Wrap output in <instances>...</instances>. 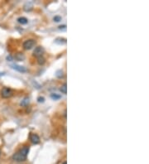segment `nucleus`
Returning <instances> with one entry per match:
<instances>
[{
	"label": "nucleus",
	"mask_w": 149,
	"mask_h": 164,
	"mask_svg": "<svg viewBox=\"0 0 149 164\" xmlns=\"http://www.w3.org/2000/svg\"><path fill=\"white\" fill-rule=\"evenodd\" d=\"M66 89H67V87H66V84H64L63 86L60 88V91H61L63 94H66V92H67Z\"/></svg>",
	"instance_id": "nucleus-9"
},
{
	"label": "nucleus",
	"mask_w": 149,
	"mask_h": 164,
	"mask_svg": "<svg viewBox=\"0 0 149 164\" xmlns=\"http://www.w3.org/2000/svg\"><path fill=\"white\" fill-rule=\"evenodd\" d=\"M44 51L45 50L42 46H37L33 51V55L36 57H40V56H42V54L44 53Z\"/></svg>",
	"instance_id": "nucleus-4"
},
{
	"label": "nucleus",
	"mask_w": 149,
	"mask_h": 164,
	"mask_svg": "<svg viewBox=\"0 0 149 164\" xmlns=\"http://www.w3.org/2000/svg\"><path fill=\"white\" fill-rule=\"evenodd\" d=\"M13 69H15L16 71H18L19 72H26V69L24 66H18V65H13L12 66Z\"/></svg>",
	"instance_id": "nucleus-6"
},
{
	"label": "nucleus",
	"mask_w": 149,
	"mask_h": 164,
	"mask_svg": "<svg viewBox=\"0 0 149 164\" xmlns=\"http://www.w3.org/2000/svg\"><path fill=\"white\" fill-rule=\"evenodd\" d=\"M0 153H1V152H0Z\"/></svg>",
	"instance_id": "nucleus-17"
},
{
	"label": "nucleus",
	"mask_w": 149,
	"mask_h": 164,
	"mask_svg": "<svg viewBox=\"0 0 149 164\" xmlns=\"http://www.w3.org/2000/svg\"><path fill=\"white\" fill-rule=\"evenodd\" d=\"M45 61H46V60H45V58L43 56L38 57V63H39L40 65H43L44 63H45Z\"/></svg>",
	"instance_id": "nucleus-10"
},
{
	"label": "nucleus",
	"mask_w": 149,
	"mask_h": 164,
	"mask_svg": "<svg viewBox=\"0 0 149 164\" xmlns=\"http://www.w3.org/2000/svg\"><path fill=\"white\" fill-rule=\"evenodd\" d=\"M26 157L23 156L20 152H16L15 154L13 156V159L14 161H17V162H23V161H25V160H26Z\"/></svg>",
	"instance_id": "nucleus-3"
},
{
	"label": "nucleus",
	"mask_w": 149,
	"mask_h": 164,
	"mask_svg": "<svg viewBox=\"0 0 149 164\" xmlns=\"http://www.w3.org/2000/svg\"><path fill=\"white\" fill-rule=\"evenodd\" d=\"M36 44V41L33 40V39H28L26 40L23 42V48L26 49V50H30L33 47L35 46Z\"/></svg>",
	"instance_id": "nucleus-1"
},
{
	"label": "nucleus",
	"mask_w": 149,
	"mask_h": 164,
	"mask_svg": "<svg viewBox=\"0 0 149 164\" xmlns=\"http://www.w3.org/2000/svg\"><path fill=\"white\" fill-rule=\"evenodd\" d=\"M51 98L53 99H60L61 98V96H57V94H51Z\"/></svg>",
	"instance_id": "nucleus-12"
},
{
	"label": "nucleus",
	"mask_w": 149,
	"mask_h": 164,
	"mask_svg": "<svg viewBox=\"0 0 149 164\" xmlns=\"http://www.w3.org/2000/svg\"><path fill=\"white\" fill-rule=\"evenodd\" d=\"M66 25H63V26H60L59 27V29H64V30H66Z\"/></svg>",
	"instance_id": "nucleus-15"
},
{
	"label": "nucleus",
	"mask_w": 149,
	"mask_h": 164,
	"mask_svg": "<svg viewBox=\"0 0 149 164\" xmlns=\"http://www.w3.org/2000/svg\"><path fill=\"white\" fill-rule=\"evenodd\" d=\"M30 140L31 141L33 144H39V142H40V137H39V136L37 134H33L30 135Z\"/></svg>",
	"instance_id": "nucleus-5"
},
{
	"label": "nucleus",
	"mask_w": 149,
	"mask_h": 164,
	"mask_svg": "<svg viewBox=\"0 0 149 164\" xmlns=\"http://www.w3.org/2000/svg\"><path fill=\"white\" fill-rule=\"evenodd\" d=\"M63 164H66V162H63Z\"/></svg>",
	"instance_id": "nucleus-16"
},
{
	"label": "nucleus",
	"mask_w": 149,
	"mask_h": 164,
	"mask_svg": "<svg viewBox=\"0 0 149 164\" xmlns=\"http://www.w3.org/2000/svg\"><path fill=\"white\" fill-rule=\"evenodd\" d=\"M18 21L19 23H22V24H26V23H28V19H26V18H23V17L19 18L18 19Z\"/></svg>",
	"instance_id": "nucleus-8"
},
{
	"label": "nucleus",
	"mask_w": 149,
	"mask_h": 164,
	"mask_svg": "<svg viewBox=\"0 0 149 164\" xmlns=\"http://www.w3.org/2000/svg\"><path fill=\"white\" fill-rule=\"evenodd\" d=\"M37 100H38L39 103H43L45 101V99H44V97H39L38 99H37Z\"/></svg>",
	"instance_id": "nucleus-14"
},
{
	"label": "nucleus",
	"mask_w": 149,
	"mask_h": 164,
	"mask_svg": "<svg viewBox=\"0 0 149 164\" xmlns=\"http://www.w3.org/2000/svg\"><path fill=\"white\" fill-rule=\"evenodd\" d=\"M29 103V99L28 98H25L23 100V102L21 103V105H23V106H24V105H26Z\"/></svg>",
	"instance_id": "nucleus-11"
},
{
	"label": "nucleus",
	"mask_w": 149,
	"mask_h": 164,
	"mask_svg": "<svg viewBox=\"0 0 149 164\" xmlns=\"http://www.w3.org/2000/svg\"><path fill=\"white\" fill-rule=\"evenodd\" d=\"M13 91L10 88L8 87H4L3 88L2 91H1V96L3 98H9L13 96Z\"/></svg>",
	"instance_id": "nucleus-2"
},
{
	"label": "nucleus",
	"mask_w": 149,
	"mask_h": 164,
	"mask_svg": "<svg viewBox=\"0 0 149 164\" xmlns=\"http://www.w3.org/2000/svg\"><path fill=\"white\" fill-rule=\"evenodd\" d=\"M21 153H22V154L23 155V156H25V157H26L28 156V152H29V147H23L22 149H21L20 151H19Z\"/></svg>",
	"instance_id": "nucleus-7"
},
{
	"label": "nucleus",
	"mask_w": 149,
	"mask_h": 164,
	"mask_svg": "<svg viewBox=\"0 0 149 164\" xmlns=\"http://www.w3.org/2000/svg\"><path fill=\"white\" fill-rule=\"evenodd\" d=\"M54 21H56V22H60V21H61V18L59 17V16H56L54 18Z\"/></svg>",
	"instance_id": "nucleus-13"
}]
</instances>
